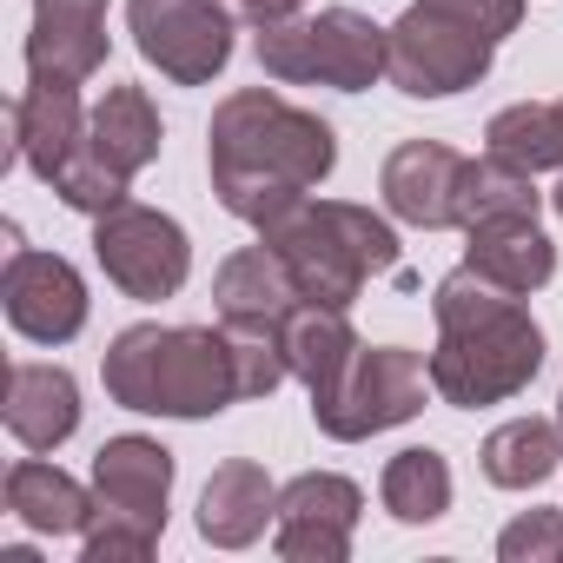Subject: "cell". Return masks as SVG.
<instances>
[{
  "instance_id": "1",
  "label": "cell",
  "mask_w": 563,
  "mask_h": 563,
  "mask_svg": "<svg viewBox=\"0 0 563 563\" xmlns=\"http://www.w3.org/2000/svg\"><path fill=\"white\" fill-rule=\"evenodd\" d=\"M332 166H339V133L319 113L292 107L286 93L239 87L212 107L206 173H212L219 206L245 219L252 232H265L299 199H312V186H325Z\"/></svg>"
},
{
  "instance_id": "2",
  "label": "cell",
  "mask_w": 563,
  "mask_h": 563,
  "mask_svg": "<svg viewBox=\"0 0 563 563\" xmlns=\"http://www.w3.org/2000/svg\"><path fill=\"white\" fill-rule=\"evenodd\" d=\"M431 319H438L431 391L444 405H457V411L504 405V398L530 391V378L543 372V325L530 319V306L517 292L490 286V278L471 272V265L438 278Z\"/></svg>"
},
{
  "instance_id": "3",
  "label": "cell",
  "mask_w": 563,
  "mask_h": 563,
  "mask_svg": "<svg viewBox=\"0 0 563 563\" xmlns=\"http://www.w3.org/2000/svg\"><path fill=\"white\" fill-rule=\"evenodd\" d=\"M107 398L146 418H219L252 398L232 325H126L100 358Z\"/></svg>"
},
{
  "instance_id": "4",
  "label": "cell",
  "mask_w": 563,
  "mask_h": 563,
  "mask_svg": "<svg viewBox=\"0 0 563 563\" xmlns=\"http://www.w3.org/2000/svg\"><path fill=\"white\" fill-rule=\"evenodd\" d=\"M312 306H352L378 272H398V232L352 199H299L258 232Z\"/></svg>"
},
{
  "instance_id": "5",
  "label": "cell",
  "mask_w": 563,
  "mask_h": 563,
  "mask_svg": "<svg viewBox=\"0 0 563 563\" xmlns=\"http://www.w3.org/2000/svg\"><path fill=\"white\" fill-rule=\"evenodd\" d=\"M265 80L278 87H339V93H365L385 80V54H391V34L372 27V14L358 8H319L312 21H278V27H258L252 41Z\"/></svg>"
},
{
  "instance_id": "6",
  "label": "cell",
  "mask_w": 563,
  "mask_h": 563,
  "mask_svg": "<svg viewBox=\"0 0 563 563\" xmlns=\"http://www.w3.org/2000/svg\"><path fill=\"white\" fill-rule=\"evenodd\" d=\"M424 398H431V358H418L411 345H372V352L358 345L345 378L312 391V418L325 438L358 444V438L411 424L424 411Z\"/></svg>"
},
{
  "instance_id": "7",
  "label": "cell",
  "mask_w": 563,
  "mask_h": 563,
  "mask_svg": "<svg viewBox=\"0 0 563 563\" xmlns=\"http://www.w3.org/2000/svg\"><path fill=\"white\" fill-rule=\"evenodd\" d=\"M391 34V54H385V80L411 100H451L464 87H477L497 60V41L431 0H411V8L385 27Z\"/></svg>"
},
{
  "instance_id": "8",
  "label": "cell",
  "mask_w": 563,
  "mask_h": 563,
  "mask_svg": "<svg viewBox=\"0 0 563 563\" xmlns=\"http://www.w3.org/2000/svg\"><path fill=\"white\" fill-rule=\"evenodd\" d=\"M93 258H100V272L113 278L126 299L153 306V299H173L186 286L192 239H186V225L173 212L140 206V199H120L113 212L93 219Z\"/></svg>"
},
{
  "instance_id": "9",
  "label": "cell",
  "mask_w": 563,
  "mask_h": 563,
  "mask_svg": "<svg viewBox=\"0 0 563 563\" xmlns=\"http://www.w3.org/2000/svg\"><path fill=\"white\" fill-rule=\"evenodd\" d=\"M126 27L140 60L173 87H206L232 60V14L219 0H126Z\"/></svg>"
},
{
  "instance_id": "10",
  "label": "cell",
  "mask_w": 563,
  "mask_h": 563,
  "mask_svg": "<svg viewBox=\"0 0 563 563\" xmlns=\"http://www.w3.org/2000/svg\"><path fill=\"white\" fill-rule=\"evenodd\" d=\"M365 490L339 471H306L278 490V523L272 543L286 563H345L352 556V530H358Z\"/></svg>"
},
{
  "instance_id": "11",
  "label": "cell",
  "mask_w": 563,
  "mask_h": 563,
  "mask_svg": "<svg viewBox=\"0 0 563 563\" xmlns=\"http://www.w3.org/2000/svg\"><path fill=\"white\" fill-rule=\"evenodd\" d=\"M0 306L8 325L34 345H67L87 325V278L60 252H27L8 245V272H0Z\"/></svg>"
},
{
  "instance_id": "12",
  "label": "cell",
  "mask_w": 563,
  "mask_h": 563,
  "mask_svg": "<svg viewBox=\"0 0 563 563\" xmlns=\"http://www.w3.org/2000/svg\"><path fill=\"white\" fill-rule=\"evenodd\" d=\"M93 497L100 510L93 517H126L140 530H166V497H173V451L159 438H107L100 457H93Z\"/></svg>"
},
{
  "instance_id": "13",
  "label": "cell",
  "mask_w": 563,
  "mask_h": 563,
  "mask_svg": "<svg viewBox=\"0 0 563 563\" xmlns=\"http://www.w3.org/2000/svg\"><path fill=\"white\" fill-rule=\"evenodd\" d=\"M457 179H464V159L444 140H405L385 159L378 192H385L391 219H405L418 232H444V225H457Z\"/></svg>"
},
{
  "instance_id": "14",
  "label": "cell",
  "mask_w": 563,
  "mask_h": 563,
  "mask_svg": "<svg viewBox=\"0 0 563 563\" xmlns=\"http://www.w3.org/2000/svg\"><path fill=\"white\" fill-rule=\"evenodd\" d=\"M212 306H219V325L278 332V325L306 306V292H299V278L286 272V258L258 239V245H239V252L212 272Z\"/></svg>"
},
{
  "instance_id": "15",
  "label": "cell",
  "mask_w": 563,
  "mask_h": 563,
  "mask_svg": "<svg viewBox=\"0 0 563 563\" xmlns=\"http://www.w3.org/2000/svg\"><path fill=\"white\" fill-rule=\"evenodd\" d=\"M265 523H278V484L265 464L252 457H225L206 490H199V537L212 550H245L265 537Z\"/></svg>"
},
{
  "instance_id": "16",
  "label": "cell",
  "mask_w": 563,
  "mask_h": 563,
  "mask_svg": "<svg viewBox=\"0 0 563 563\" xmlns=\"http://www.w3.org/2000/svg\"><path fill=\"white\" fill-rule=\"evenodd\" d=\"M107 67V0H34L27 74L93 80Z\"/></svg>"
},
{
  "instance_id": "17",
  "label": "cell",
  "mask_w": 563,
  "mask_h": 563,
  "mask_svg": "<svg viewBox=\"0 0 563 563\" xmlns=\"http://www.w3.org/2000/svg\"><path fill=\"white\" fill-rule=\"evenodd\" d=\"M14 146L21 159L54 179L80 146H87V113H80V80H54V74H34L21 107H14Z\"/></svg>"
},
{
  "instance_id": "18",
  "label": "cell",
  "mask_w": 563,
  "mask_h": 563,
  "mask_svg": "<svg viewBox=\"0 0 563 563\" xmlns=\"http://www.w3.org/2000/svg\"><path fill=\"white\" fill-rule=\"evenodd\" d=\"M0 418H8L14 444L27 451H60L74 431H80V385L67 365H14L8 372V405H0Z\"/></svg>"
},
{
  "instance_id": "19",
  "label": "cell",
  "mask_w": 563,
  "mask_h": 563,
  "mask_svg": "<svg viewBox=\"0 0 563 563\" xmlns=\"http://www.w3.org/2000/svg\"><path fill=\"white\" fill-rule=\"evenodd\" d=\"M87 146L113 166V173H146L153 159H159V146H166V126H159V107L146 100V87H133V80H120V87H107L100 93V107L87 113Z\"/></svg>"
},
{
  "instance_id": "20",
  "label": "cell",
  "mask_w": 563,
  "mask_h": 563,
  "mask_svg": "<svg viewBox=\"0 0 563 563\" xmlns=\"http://www.w3.org/2000/svg\"><path fill=\"white\" fill-rule=\"evenodd\" d=\"M464 265L484 272L490 286L530 299L537 286H550L556 272V245L537 232V219H497V225H471V245H464Z\"/></svg>"
},
{
  "instance_id": "21",
  "label": "cell",
  "mask_w": 563,
  "mask_h": 563,
  "mask_svg": "<svg viewBox=\"0 0 563 563\" xmlns=\"http://www.w3.org/2000/svg\"><path fill=\"white\" fill-rule=\"evenodd\" d=\"M8 510H14L27 530H41V537H87L100 497H87L60 464H47V457L34 451V457H21V464L8 471Z\"/></svg>"
},
{
  "instance_id": "22",
  "label": "cell",
  "mask_w": 563,
  "mask_h": 563,
  "mask_svg": "<svg viewBox=\"0 0 563 563\" xmlns=\"http://www.w3.org/2000/svg\"><path fill=\"white\" fill-rule=\"evenodd\" d=\"M278 345H286V365L306 391H325L345 378V365L358 358V332L345 319V306H299L286 325H278Z\"/></svg>"
},
{
  "instance_id": "23",
  "label": "cell",
  "mask_w": 563,
  "mask_h": 563,
  "mask_svg": "<svg viewBox=\"0 0 563 563\" xmlns=\"http://www.w3.org/2000/svg\"><path fill=\"white\" fill-rule=\"evenodd\" d=\"M477 464H484V477L497 490H530V484L556 477V464H563V424H550V418H510V424H497L484 438Z\"/></svg>"
},
{
  "instance_id": "24",
  "label": "cell",
  "mask_w": 563,
  "mask_h": 563,
  "mask_svg": "<svg viewBox=\"0 0 563 563\" xmlns=\"http://www.w3.org/2000/svg\"><path fill=\"white\" fill-rule=\"evenodd\" d=\"M543 192H537V173L510 166L504 153H484V159H464V179H457V225H497V219H537Z\"/></svg>"
},
{
  "instance_id": "25",
  "label": "cell",
  "mask_w": 563,
  "mask_h": 563,
  "mask_svg": "<svg viewBox=\"0 0 563 563\" xmlns=\"http://www.w3.org/2000/svg\"><path fill=\"white\" fill-rule=\"evenodd\" d=\"M378 497H385V510L398 523H438L451 510V464H444V451H431V444L398 451L385 464V477H378Z\"/></svg>"
},
{
  "instance_id": "26",
  "label": "cell",
  "mask_w": 563,
  "mask_h": 563,
  "mask_svg": "<svg viewBox=\"0 0 563 563\" xmlns=\"http://www.w3.org/2000/svg\"><path fill=\"white\" fill-rule=\"evenodd\" d=\"M484 146L504 153L523 173H550V166L563 173V120H556V100H517V107L490 113Z\"/></svg>"
},
{
  "instance_id": "27",
  "label": "cell",
  "mask_w": 563,
  "mask_h": 563,
  "mask_svg": "<svg viewBox=\"0 0 563 563\" xmlns=\"http://www.w3.org/2000/svg\"><path fill=\"white\" fill-rule=\"evenodd\" d=\"M47 186L60 192V206H74V212H93V219H100V212H113V206L126 199V186H133V179H126V173H113L93 146H80V153H74Z\"/></svg>"
},
{
  "instance_id": "28",
  "label": "cell",
  "mask_w": 563,
  "mask_h": 563,
  "mask_svg": "<svg viewBox=\"0 0 563 563\" xmlns=\"http://www.w3.org/2000/svg\"><path fill=\"white\" fill-rule=\"evenodd\" d=\"M504 563H563V510H523L497 537Z\"/></svg>"
},
{
  "instance_id": "29",
  "label": "cell",
  "mask_w": 563,
  "mask_h": 563,
  "mask_svg": "<svg viewBox=\"0 0 563 563\" xmlns=\"http://www.w3.org/2000/svg\"><path fill=\"white\" fill-rule=\"evenodd\" d=\"M153 530H140V523H126V517H93L87 523V563H140V556H153Z\"/></svg>"
},
{
  "instance_id": "30",
  "label": "cell",
  "mask_w": 563,
  "mask_h": 563,
  "mask_svg": "<svg viewBox=\"0 0 563 563\" xmlns=\"http://www.w3.org/2000/svg\"><path fill=\"white\" fill-rule=\"evenodd\" d=\"M431 8H444V14H457V21H471V27H484L490 41L517 34V21H523V0H431Z\"/></svg>"
},
{
  "instance_id": "31",
  "label": "cell",
  "mask_w": 563,
  "mask_h": 563,
  "mask_svg": "<svg viewBox=\"0 0 563 563\" xmlns=\"http://www.w3.org/2000/svg\"><path fill=\"white\" fill-rule=\"evenodd\" d=\"M219 8L232 21H245V27H278V21H299L312 0H219Z\"/></svg>"
},
{
  "instance_id": "32",
  "label": "cell",
  "mask_w": 563,
  "mask_h": 563,
  "mask_svg": "<svg viewBox=\"0 0 563 563\" xmlns=\"http://www.w3.org/2000/svg\"><path fill=\"white\" fill-rule=\"evenodd\" d=\"M550 206H556V212H563V179H556V192H550Z\"/></svg>"
},
{
  "instance_id": "33",
  "label": "cell",
  "mask_w": 563,
  "mask_h": 563,
  "mask_svg": "<svg viewBox=\"0 0 563 563\" xmlns=\"http://www.w3.org/2000/svg\"><path fill=\"white\" fill-rule=\"evenodd\" d=\"M556 424H563V398H556Z\"/></svg>"
}]
</instances>
